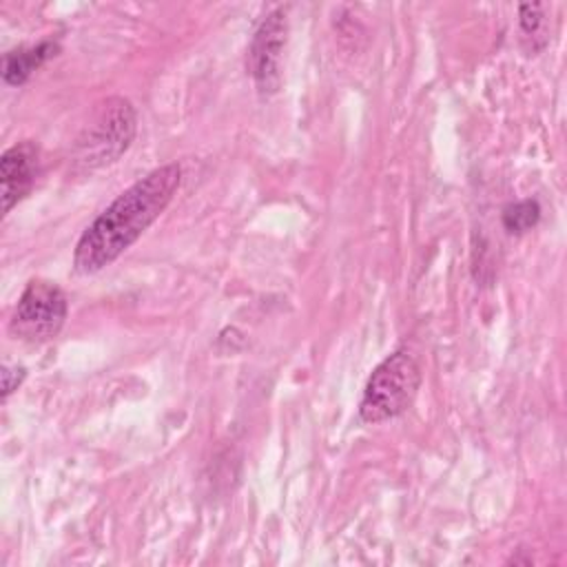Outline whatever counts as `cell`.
<instances>
[{
    "mask_svg": "<svg viewBox=\"0 0 567 567\" xmlns=\"http://www.w3.org/2000/svg\"><path fill=\"white\" fill-rule=\"evenodd\" d=\"M179 182V166L164 164L120 193L78 239L75 272L91 275L115 261L164 213Z\"/></svg>",
    "mask_w": 567,
    "mask_h": 567,
    "instance_id": "1",
    "label": "cell"
},
{
    "mask_svg": "<svg viewBox=\"0 0 567 567\" xmlns=\"http://www.w3.org/2000/svg\"><path fill=\"white\" fill-rule=\"evenodd\" d=\"M421 385V368L408 350L385 357L370 374L359 403V416L365 423H381L403 414Z\"/></svg>",
    "mask_w": 567,
    "mask_h": 567,
    "instance_id": "2",
    "label": "cell"
},
{
    "mask_svg": "<svg viewBox=\"0 0 567 567\" xmlns=\"http://www.w3.org/2000/svg\"><path fill=\"white\" fill-rule=\"evenodd\" d=\"M135 126L137 117L128 100H106L93 124L78 140L75 162L84 168H100L120 159L135 137Z\"/></svg>",
    "mask_w": 567,
    "mask_h": 567,
    "instance_id": "3",
    "label": "cell"
},
{
    "mask_svg": "<svg viewBox=\"0 0 567 567\" xmlns=\"http://www.w3.org/2000/svg\"><path fill=\"white\" fill-rule=\"evenodd\" d=\"M66 319V297L64 292L42 279L27 284L16 312L11 317V332L24 341H47L53 339Z\"/></svg>",
    "mask_w": 567,
    "mask_h": 567,
    "instance_id": "4",
    "label": "cell"
},
{
    "mask_svg": "<svg viewBox=\"0 0 567 567\" xmlns=\"http://www.w3.org/2000/svg\"><path fill=\"white\" fill-rule=\"evenodd\" d=\"M286 33H288L286 9L279 7L261 20V24L252 35L250 51H248V66L257 84V91L261 95H272L279 91Z\"/></svg>",
    "mask_w": 567,
    "mask_h": 567,
    "instance_id": "5",
    "label": "cell"
},
{
    "mask_svg": "<svg viewBox=\"0 0 567 567\" xmlns=\"http://www.w3.org/2000/svg\"><path fill=\"white\" fill-rule=\"evenodd\" d=\"M38 175V146L33 142H18L0 157L2 182V213L7 215L33 186Z\"/></svg>",
    "mask_w": 567,
    "mask_h": 567,
    "instance_id": "6",
    "label": "cell"
},
{
    "mask_svg": "<svg viewBox=\"0 0 567 567\" xmlns=\"http://www.w3.org/2000/svg\"><path fill=\"white\" fill-rule=\"evenodd\" d=\"M60 47L55 42H40L38 47L16 49L4 53L2 58V78L7 84H22L42 62H47L51 55H55Z\"/></svg>",
    "mask_w": 567,
    "mask_h": 567,
    "instance_id": "7",
    "label": "cell"
},
{
    "mask_svg": "<svg viewBox=\"0 0 567 567\" xmlns=\"http://www.w3.org/2000/svg\"><path fill=\"white\" fill-rule=\"evenodd\" d=\"M540 217V206L536 199H523L516 204H509L503 210V226L509 233H525L532 226H536Z\"/></svg>",
    "mask_w": 567,
    "mask_h": 567,
    "instance_id": "8",
    "label": "cell"
},
{
    "mask_svg": "<svg viewBox=\"0 0 567 567\" xmlns=\"http://www.w3.org/2000/svg\"><path fill=\"white\" fill-rule=\"evenodd\" d=\"M545 7L543 4H520L518 16H520V31L525 38L536 42L540 38V47H545Z\"/></svg>",
    "mask_w": 567,
    "mask_h": 567,
    "instance_id": "9",
    "label": "cell"
},
{
    "mask_svg": "<svg viewBox=\"0 0 567 567\" xmlns=\"http://www.w3.org/2000/svg\"><path fill=\"white\" fill-rule=\"evenodd\" d=\"M27 377V372H24V368H4L2 370V399H7L20 383H22V379Z\"/></svg>",
    "mask_w": 567,
    "mask_h": 567,
    "instance_id": "10",
    "label": "cell"
}]
</instances>
